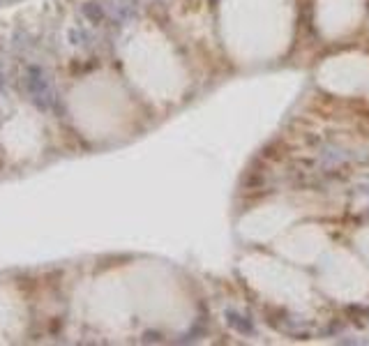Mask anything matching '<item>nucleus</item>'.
<instances>
[{
	"label": "nucleus",
	"mask_w": 369,
	"mask_h": 346,
	"mask_svg": "<svg viewBox=\"0 0 369 346\" xmlns=\"http://www.w3.org/2000/svg\"><path fill=\"white\" fill-rule=\"evenodd\" d=\"M3 79H5V76H3V70H0V83H3Z\"/></svg>",
	"instance_id": "f03ea898"
},
{
	"label": "nucleus",
	"mask_w": 369,
	"mask_h": 346,
	"mask_svg": "<svg viewBox=\"0 0 369 346\" xmlns=\"http://www.w3.org/2000/svg\"><path fill=\"white\" fill-rule=\"evenodd\" d=\"M83 16L88 21H93V23H100V21L104 19V10H102L97 3H85L83 5Z\"/></svg>",
	"instance_id": "f257e3e1"
}]
</instances>
